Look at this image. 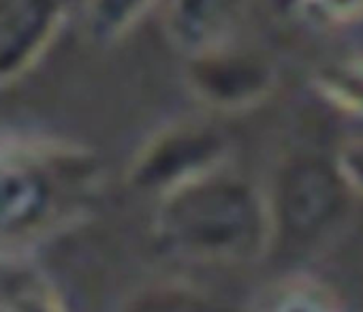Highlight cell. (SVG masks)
I'll return each instance as SVG.
<instances>
[{
	"mask_svg": "<svg viewBox=\"0 0 363 312\" xmlns=\"http://www.w3.org/2000/svg\"><path fill=\"white\" fill-rule=\"evenodd\" d=\"M154 0H90L88 30L101 43H113L130 33Z\"/></svg>",
	"mask_w": 363,
	"mask_h": 312,
	"instance_id": "7",
	"label": "cell"
},
{
	"mask_svg": "<svg viewBox=\"0 0 363 312\" xmlns=\"http://www.w3.org/2000/svg\"><path fill=\"white\" fill-rule=\"evenodd\" d=\"M218 0H169L167 30L189 56L212 50L210 35L214 28Z\"/></svg>",
	"mask_w": 363,
	"mask_h": 312,
	"instance_id": "6",
	"label": "cell"
},
{
	"mask_svg": "<svg viewBox=\"0 0 363 312\" xmlns=\"http://www.w3.org/2000/svg\"><path fill=\"white\" fill-rule=\"evenodd\" d=\"M227 159V139L212 126L179 122L156 133L128 167V182L160 197L216 174Z\"/></svg>",
	"mask_w": 363,
	"mask_h": 312,
	"instance_id": "3",
	"label": "cell"
},
{
	"mask_svg": "<svg viewBox=\"0 0 363 312\" xmlns=\"http://www.w3.org/2000/svg\"><path fill=\"white\" fill-rule=\"evenodd\" d=\"M65 0H0V88L30 73L58 39Z\"/></svg>",
	"mask_w": 363,
	"mask_h": 312,
	"instance_id": "4",
	"label": "cell"
},
{
	"mask_svg": "<svg viewBox=\"0 0 363 312\" xmlns=\"http://www.w3.org/2000/svg\"><path fill=\"white\" fill-rule=\"evenodd\" d=\"M186 82L197 99L218 109L250 105L267 88V77L255 62L214 50L189 56Z\"/></svg>",
	"mask_w": 363,
	"mask_h": 312,
	"instance_id": "5",
	"label": "cell"
},
{
	"mask_svg": "<svg viewBox=\"0 0 363 312\" xmlns=\"http://www.w3.org/2000/svg\"><path fill=\"white\" fill-rule=\"evenodd\" d=\"M274 233V212L248 184L216 174L160 197L154 235L162 250L201 263H246Z\"/></svg>",
	"mask_w": 363,
	"mask_h": 312,
	"instance_id": "2",
	"label": "cell"
},
{
	"mask_svg": "<svg viewBox=\"0 0 363 312\" xmlns=\"http://www.w3.org/2000/svg\"><path fill=\"white\" fill-rule=\"evenodd\" d=\"M96 165L58 141L0 139V265L20 261L88 218Z\"/></svg>",
	"mask_w": 363,
	"mask_h": 312,
	"instance_id": "1",
	"label": "cell"
}]
</instances>
